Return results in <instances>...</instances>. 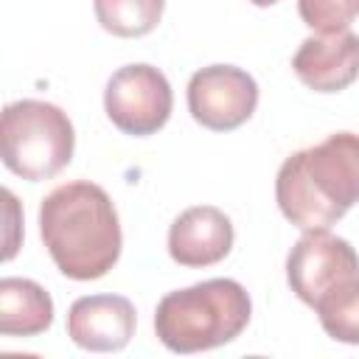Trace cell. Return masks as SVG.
<instances>
[{
    "mask_svg": "<svg viewBox=\"0 0 359 359\" xmlns=\"http://www.w3.org/2000/svg\"><path fill=\"white\" fill-rule=\"evenodd\" d=\"M250 3H252V6H261V8H264V6H275L278 0H250Z\"/></svg>",
    "mask_w": 359,
    "mask_h": 359,
    "instance_id": "obj_15",
    "label": "cell"
},
{
    "mask_svg": "<svg viewBox=\"0 0 359 359\" xmlns=\"http://www.w3.org/2000/svg\"><path fill=\"white\" fill-rule=\"evenodd\" d=\"M135 306L121 294H87L73 300L67 311V337L95 353L121 351L135 337Z\"/></svg>",
    "mask_w": 359,
    "mask_h": 359,
    "instance_id": "obj_9",
    "label": "cell"
},
{
    "mask_svg": "<svg viewBox=\"0 0 359 359\" xmlns=\"http://www.w3.org/2000/svg\"><path fill=\"white\" fill-rule=\"evenodd\" d=\"M3 163L11 174L39 182L56 177L76 149V132L56 104L22 98L3 109Z\"/></svg>",
    "mask_w": 359,
    "mask_h": 359,
    "instance_id": "obj_4",
    "label": "cell"
},
{
    "mask_svg": "<svg viewBox=\"0 0 359 359\" xmlns=\"http://www.w3.org/2000/svg\"><path fill=\"white\" fill-rule=\"evenodd\" d=\"M174 107V93L163 70L151 65H126L118 67L104 90L107 118L123 132L135 137H146L160 132Z\"/></svg>",
    "mask_w": 359,
    "mask_h": 359,
    "instance_id": "obj_5",
    "label": "cell"
},
{
    "mask_svg": "<svg viewBox=\"0 0 359 359\" xmlns=\"http://www.w3.org/2000/svg\"><path fill=\"white\" fill-rule=\"evenodd\" d=\"M300 20L317 34L348 31L359 17V0H297Z\"/></svg>",
    "mask_w": 359,
    "mask_h": 359,
    "instance_id": "obj_14",
    "label": "cell"
},
{
    "mask_svg": "<svg viewBox=\"0 0 359 359\" xmlns=\"http://www.w3.org/2000/svg\"><path fill=\"white\" fill-rule=\"evenodd\" d=\"M53 323L50 294L28 278L0 280V334L3 337H36Z\"/></svg>",
    "mask_w": 359,
    "mask_h": 359,
    "instance_id": "obj_11",
    "label": "cell"
},
{
    "mask_svg": "<svg viewBox=\"0 0 359 359\" xmlns=\"http://www.w3.org/2000/svg\"><path fill=\"white\" fill-rule=\"evenodd\" d=\"M323 331L345 345H359V278L337 286L314 306Z\"/></svg>",
    "mask_w": 359,
    "mask_h": 359,
    "instance_id": "obj_13",
    "label": "cell"
},
{
    "mask_svg": "<svg viewBox=\"0 0 359 359\" xmlns=\"http://www.w3.org/2000/svg\"><path fill=\"white\" fill-rule=\"evenodd\" d=\"M233 222L213 205L182 210L168 227V255L180 266H213L233 250Z\"/></svg>",
    "mask_w": 359,
    "mask_h": 359,
    "instance_id": "obj_10",
    "label": "cell"
},
{
    "mask_svg": "<svg viewBox=\"0 0 359 359\" xmlns=\"http://www.w3.org/2000/svg\"><path fill=\"white\" fill-rule=\"evenodd\" d=\"M95 20L112 36L135 39L157 28L165 0H93Z\"/></svg>",
    "mask_w": 359,
    "mask_h": 359,
    "instance_id": "obj_12",
    "label": "cell"
},
{
    "mask_svg": "<svg viewBox=\"0 0 359 359\" xmlns=\"http://www.w3.org/2000/svg\"><path fill=\"white\" fill-rule=\"evenodd\" d=\"M252 300L233 278H210L168 292L154 311V334L171 353H199L233 342L250 323Z\"/></svg>",
    "mask_w": 359,
    "mask_h": 359,
    "instance_id": "obj_3",
    "label": "cell"
},
{
    "mask_svg": "<svg viewBox=\"0 0 359 359\" xmlns=\"http://www.w3.org/2000/svg\"><path fill=\"white\" fill-rule=\"evenodd\" d=\"M39 236L56 269L73 280L104 278L123 247L109 194L87 180L65 182L42 199Z\"/></svg>",
    "mask_w": 359,
    "mask_h": 359,
    "instance_id": "obj_1",
    "label": "cell"
},
{
    "mask_svg": "<svg viewBox=\"0 0 359 359\" xmlns=\"http://www.w3.org/2000/svg\"><path fill=\"white\" fill-rule=\"evenodd\" d=\"M294 76L314 93H339L359 79V34H314L292 56Z\"/></svg>",
    "mask_w": 359,
    "mask_h": 359,
    "instance_id": "obj_8",
    "label": "cell"
},
{
    "mask_svg": "<svg viewBox=\"0 0 359 359\" xmlns=\"http://www.w3.org/2000/svg\"><path fill=\"white\" fill-rule=\"evenodd\" d=\"M255 107L258 84L247 70L236 65H208L188 81V112L205 129H238L252 118Z\"/></svg>",
    "mask_w": 359,
    "mask_h": 359,
    "instance_id": "obj_7",
    "label": "cell"
},
{
    "mask_svg": "<svg viewBox=\"0 0 359 359\" xmlns=\"http://www.w3.org/2000/svg\"><path fill=\"white\" fill-rule=\"evenodd\" d=\"M359 278L356 250L328 233V230H303L294 247L286 255V280L292 292L306 303L317 306L337 286Z\"/></svg>",
    "mask_w": 359,
    "mask_h": 359,
    "instance_id": "obj_6",
    "label": "cell"
},
{
    "mask_svg": "<svg viewBox=\"0 0 359 359\" xmlns=\"http://www.w3.org/2000/svg\"><path fill=\"white\" fill-rule=\"evenodd\" d=\"M275 199L300 230H328L359 202V135L334 132L289 154L275 177Z\"/></svg>",
    "mask_w": 359,
    "mask_h": 359,
    "instance_id": "obj_2",
    "label": "cell"
}]
</instances>
